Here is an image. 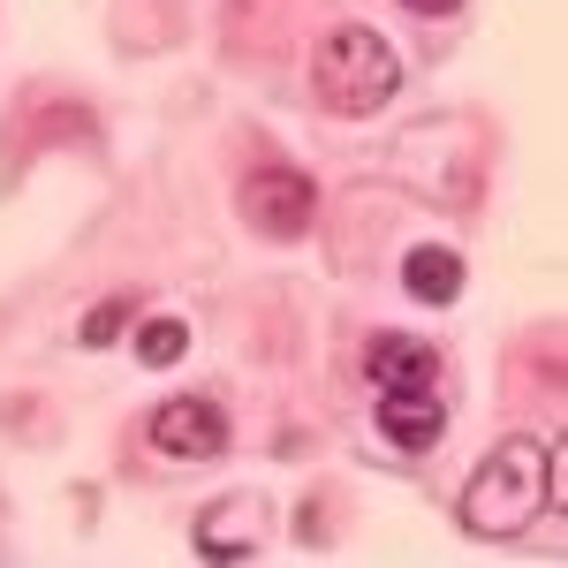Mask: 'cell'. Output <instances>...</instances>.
<instances>
[{"instance_id": "obj_2", "label": "cell", "mask_w": 568, "mask_h": 568, "mask_svg": "<svg viewBox=\"0 0 568 568\" xmlns=\"http://www.w3.org/2000/svg\"><path fill=\"white\" fill-rule=\"evenodd\" d=\"M402 84V53H394L372 23H334L318 53H311V91L334 114H379Z\"/></svg>"}, {"instance_id": "obj_6", "label": "cell", "mask_w": 568, "mask_h": 568, "mask_svg": "<svg viewBox=\"0 0 568 568\" xmlns=\"http://www.w3.org/2000/svg\"><path fill=\"white\" fill-rule=\"evenodd\" d=\"M364 379H372L379 394L433 387L439 379V349L417 342V334H372V342H364Z\"/></svg>"}, {"instance_id": "obj_9", "label": "cell", "mask_w": 568, "mask_h": 568, "mask_svg": "<svg viewBox=\"0 0 568 568\" xmlns=\"http://www.w3.org/2000/svg\"><path fill=\"white\" fill-rule=\"evenodd\" d=\"M182 349H190V326H182V318H144V326H136V364L160 372V364H175Z\"/></svg>"}, {"instance_id": "obj_4", "label": "cell", "mask_w": 568, "mask_h": 568, "mask_svg": "<svg viewBox=\"0 0 568 568\" xmlns=\"http://www.w3.org/2000/svg\"><path fill=\"white\" fill-rule=\"evenodd\" d=\"M227 439L235 433H227V409H220L213 394H175V402L152 409V447L175 455V463H220Z\"/></svg>"}, {"instance_id": "obj_5", "label": "cell", "mask_w": 568, "mask_h": 568, "mask_svg": "<svg viewBox=\"0 0 568 568\" xmlns=\"http://www.w3.org/2000/svg\"><path fill=\"white\" fill-rule=\"evenodd\" d=\"M439 433H447V402L433 387L379 394V439H387L394 455H433Z\"/></svg>"}, {"instance_id": "obj_7", "label": "cell", "mask_w": 568, "mask_h": 568, "mask_svg": "<svg viewBox=\"0 0 568 568\" xmlns=\"http://www.w3.org/2000/svg\"><path fill=\"white\" fill-rule=\"evenodd\" d=\"M258 530H265V516H258V500H213L205 516H197V554L205 561H251L258 554Z\"/></svg>"}, {"instance_id": "obj_1", "label": "cell", "mask_w": 568, "mask_h": 568, "mask_svg": "<svg viewBox=\"0 0 568 568\" xmlns=\"http://www.w3.org/2000/svg\"><path fill=\"white\" fill-rule=\"evenodd\" d=\"M538 516H546V447L538 439H500L463 485V530L524 538Z\"/></svg>"}, {"instance_id": "obj_12", "label": "cell", "mask_w": 568, "mask_h": 568, "mask_svg": "<svg viewBox=\"0 0 568 568\" xmlns=\"http://www.w3.org/2000/svg\"><path fill=\"white\" fill-rule=\"evenodd\" d=\"M402 8H409V16H433V23H439V16H455L463 0H402Z\"/></svg>"}, {"instance_id": "obj_8", "label": "cell", "mask_w": 568, "mask_h": 568, "mask_svg": "<svg viewBox=\"0 0 568 568\" xmlns=\"http://www.w3.org/2000/svg\"><path fill=\"white\" fill-rule=\"evenodd\" d=\"M402 288H409L417 304H455V296H463V258H455L447 243H417V251L402 258Z\"/></svg>"}, {"instance_id": "obj_3", "label": "cell", "mask_w": 568, "mask_h": 568, "mask_svg": "<svg viewBox=\"0 0 568 568\" xmlns=\"http://www.w3.org/2000/svg\"><path fill=\"white\" fill-rule=\"evenodd\" d=\"M243 227H258V235H273V243H296L311 227V213H318V190H311V175H296V168H258V175L243 182Z\"/></svg>"}, {"instance_id": "obj_10", "label": "cell", "mask_w": 568, "mask_h": 568, "mask_svg": "<svg viewBox=\"0 0 568 568\" xmlns=\"http://www.w3.org/2000/svg\"><path fill=\"white\" fill-rule=\"evenodd\" d=\"M130 318H136V304H130V296H106L99 311H84V326H77V334H84L91 349H106V342H114V334H122Z\"/></svg>"}, {"instance_id": "obj_11", "label": "cell", "mask_w": 568, "mask_h": 568, "mask_svg": "<svg viewBox=\"0 0 568 568\" xmlns=\"http://www.w3.org/2000/svg\"><path fill=\"white\" fill-rule=\"evenodd\" d=\"M568 508V439H546V516Z\"/></svg>"}]
</instances>
